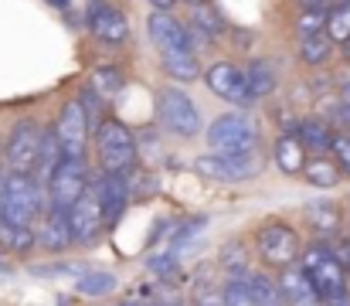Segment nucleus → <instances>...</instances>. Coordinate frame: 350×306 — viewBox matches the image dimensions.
<instances>
[{
    "instance_id": "f257e3e1",
    "label": "nucleus",
    "mask_w": 350,
    "mask_h": 306,
    "mask_svg": "<svg viewBox=\"0 0 350 306\" xmlns=\"http://www.w3.org/2000/svg\"><path fill=\"white\" fill-rule=\"evenodd\" d=\"M299 269L303 276L310 279V286L317 290L320 303L323 300H337V296H347V272L340 266V259L327 248V242H313L303 248L299 255Z\"/></svg>"
},
{
    "instance_id": "f03ea898",
    "label": "nucleus",
    "mask_w": 350,
    "mask_h": 306,
    "mask_svg": "<svg viewBox=\"0 0 350 306\" xmlns=\"http://www.w3.org/2000/svg\"><path fill=\"white\" fill-rule=\"evenodd\" d=\"M44 214V191L31 174H7L0 181V218L10 225H27Z\"/></svg>"
},
{
    "instance_id": "7ed1b4c3",
    "label": "nucleus",
    "mask_w": 350,
    "mask_h": 306,
    "mask_svg": "<svg viewBox=\"0 0 350 306\" xmlns=\"http://www.w3.org/2000/svg\"><path fill=\"white\" fill-rule=\"evenodd\" d=\"M96 153H99L103 174L126 177V174L136 170V140L116 119H106L99 126V133H96Z\"/></svg>"
},
{
    "instance_id": "20e7f679",
    "label": "nucleus",
    "mask_w": 350,
    "mask_h": 306,
    "mask_svg": "<svg viewBox=\"0 0 350 306\" xmlns=\"http://www.w3.org/2000/svg\"><path fill=\"white\" fill-rule=\"evenodd\" d=\"M208 146L215 153H228V157H252L258 146V129L248 116L241 112H228L218 116L208 126Z\"/></svg>"
},
{
    "instance_id": "39448f33",
    "label": "nucleus",
    "mask_w": 350,
    "mask_h": 306,
    "mask_svg": "<svg viewBox=\"0 0 350 306\" xmlns=\"http://www.w3.org/2000/svg\"><path fill=\"white\" fill-rule=\"evenodd\" d=\"M89 188H92V181H89V167H85V160L62 157L58 167H55L51 177H48V207H55V211H68V207L79 201Z\"/></svg>"
},
{
    "instance_id": "423d86ee",
    "label": "nucleus",
    "mask_w": 350,
    "mask_h": 306,
    "mask_svg": "<svg viewBox=\"0 0 350 306\" xmlns=\"http://www.w3.org/2000/svg\"><path fill=\"white\" fill-rule=\"evenodd\" d=\"M41 140H44V129L34 123V119H21L7 143H3V164L10 174H34V164H38V153H41Z\"/></svg>"
},
{
    "instance_id": "0eeeda50",
    "label": "nucleus",
    "mask_w": 350,
    "mask_h": 306,
    "mask_svg": "<svg viewBox=\"0 0 350 306\" xmlns=\"http://www.w3.org/2000/svg\"><path fill=\"white\" fill-rule=\"evenodd\" d=\"M89 129H92V123H89V116H85L82 102H79V99H68L65 105H62V112H58L55 126H51V133H55V140H58V150H62V157L82 160V153H85V143H89Z\"/></svg>"
},
{
    "instance_id": "6e6552de",
    "label": "nucleus",
    "mask_w": 350,
    "mask_h": 306,
    "mask_svg": "<svg viewBox=\"0 0 350 306\" xmlns=\"http://www.w3.org/2000/svg\"><path fill=\"white\" fill-rule=\"evenodd\" d=\"M255 245H258L262 262H265V266H275V269L293 266L296 255H299V235H296V228L286 225V221H269V225H262L258 235H255Z\"/></svg>"
},
{
    "instance_id": "1a4fd4ad",
    "label": "nucleus",
    "mask_w": 350,
    "mask_h": 306,
    "mask_svg": "<svg viewBox=\"0 0 350 306\" xmlns=\"http://www.w3.org/2000/svg\"><path fill=\"white\" fill-rule=\"evenodd\" d=\"M157 109H160V123L170 133H177V136H198L201 133V112L184 89H163L160 99H157Z\"/></svg>"
},
{
    "instance_id": "9d476101",
    "label": "nucleus",
    "mask_w": 350,
    "mask_h": 306,
    "mask_svg": "<svg viewBox=\"0 0 350 306\" xmlns=\"http://www.w3.org/2000/svg\"><path fill=\"white\" fill-rule=\"evenodd\" d=\"M68 228H72V245H96L99 242L106 218H103V207H99V198L92 188L68 207Z\"/></svg>"
},
{
    "instance_id": "9b49d317",
    "label": "nucleus",
    "mask_w": 350,
    "mask_h": 306,
    "mask_svg": "<svg viewBox=\"0 0 350 306\" xmlns=\"http://www.w3.org/2000/svg\"><path fill=\"white\" fill-rule=\"evenodd\" d=\"M194 170L204 177V181H218V184H238V181H248L255 177L258 164L252 157H228V153H201L194 160Z\"/></svg>"
},
{
    "instance_id": "f8f14e48",
    "label": "nucleus",
    "mask_w": 350,
    "mask_h": 306,
    "mask_svg": "<svg viewBox=\"0 0 350 306\" xmlns=\"http://www.w3.org/2000/svg\"><path fill=\"white\" fill-rule=\"evenodd\" d=\"M204 75V82H208V89L215 92V96H221L225 102H232V105H241V109H248L252 105V92H248V86H245V72L232 65V62H215L211 68H204L201 72Z\"/></svg>"
},
{
    "instance_id": "ddd939ff",
    "label": "nucleus",
    "mask_w": 350,
    "mask_h": 306,
    "mask_svg": "<svg viewBox=\"0 0 350 306\" xmlns=\"http://www.w3.org/2000/svg\"><path fill=\"white\" fill-rule=\"evenodd\" d=\"M89 27H92V34L103 41V44H126V38H129V21L122 17V10L113 7V3H106V0H92V7H89Z\"/></svg>"
},
{
    "instance_id": "4468645a",
    "label": "nucleus",
    "mask_w": 350,
    "mask_h": 306,
    "mask_svg": "<svg viewBox=\"0 0 350 306\" xmlns=\"http://www.w3.org/2000/svg\"><path fill=\"white\" fill-rule=\"evenodd\" d=\"M146 31H150V38H153V44H157V51L160 55H174V51H194V44H191V38H187V27L177 21V17H170V14H150L146 17Z\"/></svg>"
},
{
    "instance_id": "2eb2a0df",
    "label": "nucleus",
    "mask_w": 350,
    "mask_h": 306,
    "mask_svg": "<svg viewBox=\"0 0 350 306\" xmlns=\"http://www.w3.org/2000/svg\"><path fill=\"white\" fill-rule=\"evenodd\" d=\"M96 198H99V207H103V218L106 225H116L129 204V191H126V177H113V174H103L96 184H92Z\"/></svg>"
},
{
    "instance_id": "dca6fc26",
    "label": "nucleus",
    "mask_w": 350,
    "mask_h": 306,
    "mask_svg": "<svg viewBox=\"0 0 350 306\" xmlns=\"http://www.w3.org/2000/svg\"><path fill=\"white\" fill-rule=\"evenodd\" d=\"M279 293H282V306H320L317 290L310 286V279L303 276L299 266H286L279 269Z\"/></svg>"
},
{
    "instance_id": "f3484780",
    "label": "nucleus",
    "mask_w": 350,
    "mask_h": 306,
    "mask_svg": "<svg viewBox=\"0 0 350 306\" xmlns=\"http://www.w3.org/2000/svg\"><path fill=\"white\" fill-rule=\"evenodd\" d=\"M38 245L44 252H65L72 248V228H68V211H55L48 207L41 218V231H38Z\"/></svg>"
},
{
    "instance_id": "a211bd4d",
    "label": "nucleus",
    "mask_w": 350,
    "mask_h": 306,
    "mask_svg": "<svg viewBox=\"0 0 350 306\" xmlns=\"http://www.w3.org/2000/svg\"><path fill=\"white\" fill-rule=\"evenodd\" d=\"M303 214H306V225L320 235V242L337 238L340 228H344V214H340V207L334 201H310L303 207Z\"/></svg>"
},
{
    "instance_id": "6ab92c4d",
    "label": "nucleus",
    "mask_w": 350,
    "mask_h": 306,
    "mask_svg": "<svg viewBox=\"0 0 350 306\" xmlns=\"http://www.w3.org/2000/svg\"><path fill=\"white\" fill-rule=\"evenodd\" d=\"M296 140H299V146H303L306 153H317V157H323V153H330L334 129H330L323 119H303V123L296 126Z\"/></svg>"
},
{
    "instance_id": "aec40b11",
    "label": "nucleus",
    "mask_w": 350,
    "mask_h": 306,
    "mask_svg": "<svg viewBox=\"0 0 350 306\" xmlns=\"http://www.w3.org/2000/svg\"><path fill=\"white\" fill-rule=\"evenodd\" d=\"M225 31V21H221V14L215 10V7H208V3H198L194 7V14H191V27H187V38H198V41H211V38H218Z\"/></svg>"
},
{
    "instance_id": "412c9836",
    "label": "nucleus",
    "mask_w": 350,
    "mask_h": 306,
    "mask_svg": "<svg viewBox=\"0 0 350 306\" xmlns=\"http://www.w3.org/2000/svg\"><path fill=\"white\" fill-rule=\"evenodd\" d=\"M275 164H279V170L282 174H303V167H306V150L299 146V140L293 136V133H286V136H279L275 140Z\"/></svg>"
},
{
    "instance_id": "4be33fe9",
    "label": "nucleus",
    "mask_w": 350,
    "mask_h": 306,
    "mask_svg": "<svg viewBox=\"0 0 350 306\" xmlns=\"http://www.w3.org/2000/svg\"><path fill=\"white\" fill-rule=\"evenodd\" d=\"M34 242H38V231H34V228H27V225H10V221L0 218V245H3L7 252L24 255V252L34 248Z\"/></svg>"
},
{
    "instance_id": "5701e85b",
    "label": "nucleus",
    "mask_w": 350,
    "mask_h": 306,
    "mask_svg": "<svg viewBox=\"0 0 350 306\" xmlns=\"http://www.w3.org/2000/svg\"><path fill=\"white\" fill-rule=\"evenodd\" d=\"M163 58V72L177 82H194L201 79V65L194 58V51H174V55H160Z\"/></svg>"
},
{
    "instance_id": "b1692460",
    "label": "nucleus",
    "mask_w": 350,
    "mask_h": 306,
    "mask_svg": "<svg viewBox=\"0 0 350 306\" xmlns=\"http://www.w3.org/2000/svg\"><path fill=\"white\" fill-rule=\"evenodd\" d=\"M241 72H245V86H248L252 99H265V96L275 89V72H272L269 62H252V65L241 68Z\"/></svg>"
},
{
    "instance_id": "393cba45",
    "label": "nucleus",
    "mask_w": 350,
    "mask_h": 306,
    "mask_svg": "<svg viewBox=\"0 0 350 306\" xmlns=\"http://www.w3.org/2000/svg\"><path fill=\"white\" fill-rule=\"evenodd\" d=\"M303 177H306V184H313V188H334V184L340 181V167H337L330 157H313V160H306Z\"/></svg>"
},
{
    "instance_id": "a878e982",
    "label": "nucleus",
    "mask_w": 350,
    "mask_h": 306,
    "mask_svg": "<svg viewBox=\"0 0 350 306\" xmlns=\"http://www.w3.org/2000/svg\"><path fill=\"white\" fill-rule=\"evenodd\" d=\"M327 38L334 44H347L350 41V0H340L337 7L327 10Z\"/></svg>"
},
{
    "instance_id": "bb28decb",
    "label": "nucleus",
    "mask_w": 350,
    "mask_h": 306,
    "mask_svg": "<svg viewBox=\"0 0 350 306\" xmlns=\"http://www.w3.org/2000/svg\"><path fill=\"white\" fill-rule=\"evenodd\" d=\"M248 286H252V296H255V306H282V293H279V283L265 272H252L245 276Z\"/></svg>"
},
{
    "instance_id": "cd10ccee",
    "label": "nucleus",
    "mask_w": 350,
    "mask_h": 306,
    "mask_svg": "<svg viewBox=\"0 0 350 306\" xmlns=\"http://www.w3.org/2000/svg\"><path fill=\"white\" fill-rule=\"evenodd\" d=\"M119 89H122V75H119L116 68H96L92 72V79H89V92L96 96L99 102H106V99H113Z\"/></svg>"
},
{
    "instance_id": "c85d7f7f",
    "label": "nucleus",
    "mask_w": 350,
    "mask_h": 306,
    "mask_svg": "<svg viewBox=\"0 0 350 306\" xmlns=\"http://www.w3.org/2000/svg\"><path fill=\"white\" fill-rule=\"evenodd\" d=\"M116 290V276L113 272H85V276H79V283H75V293L79 296H109Z\"/></svg>"
},
{
    "instance_id": "c756f323",
    "label": "nucleus",
    "mask_w": 350,
    "mask_h": 306,
    "mask_svg": "<svg viewBox=\"0 0 350 306\" xmlns=\"http://www.w3.org/2000/svg\"><path fill=\"white\" fill-rule=\"evenodd\" d=\"M330 51H334V41L327 38V31L313 34V38H303V44H299V58L306 65H323L330 58Z\"/></svg>"
},
{
    "instance_id": "7c9ffc66",
    "label": "nucleus",
    "mask_w": 350,
    "mask_h": 306,
    "mask_svg": "<svg viewBox=\"0 0 350 306\" xmlns=\"http://www.w3.org/2000/svg\"><path fill=\"white\" fill-rule=\"evenodd\" d=\"M221 266H225L228 279H241V276H248V252H245V245L228 242V245L221 248Z\"/></svg>"
},
{
    "instance_id": "2f4dec72",
    "label": "nucleus",
    "mask_w": 350,
    "mask_h": 306,
    "mask_svg": "<svg viewBox=\"0 0 350 306\" xmlns=\"http://www.w3.org/2000/svg\"><path fill=\"white\" fill-rule=\"evenodd\" d=\"M296 31L299 38H313V34H323L327 31V7H317V10H303L296 17Z\"/></svg>"
},
{
    "instance_id": "473e14b6",
    "label": "nucleus",
    "mask_w": 350,
    "mask_h": 306,
    "mask_svg": "<svg viewBox=\"0 0 350 306\" xmlns=\"http://www.w3.org/2000/svg\"><path fill=\"white\" fill-rule=\"evenodd\" d=\"M221 300H225V306H255L252 286H248V279H245V276H241V279H228V283H225Z\"/></svg>"
},
{
    "instance_id": "72a5a7b5",
    "label": "nucleus",
    "mask_w": 350,
    "mask_h": 306,
    "mask_svg": "<svg viewBox=\"0 0 350 306\" xmlns=\"http://www.w3.org/2000/svg\"><path fill=\"white\" fill-rule=\"evenodd\" d=\"M126 191H129V198H146L157 191V181L143 170H133V174H126Z\"/></svg>"
},
{
    "instance_id": "f704fd0d",
    "label": "nucleus",
    "mask_w": 350,
    "mask_h": 306,
    "mask_svg": "<svg viewBox=\"0 0 350 306\" xmlns=\"http://www.w3.org/2000/svg\"><path fill=\"white\" fill-rule=\"evenodd\" d=\"M330 153H334V164L340 167V174H344V170L350 174V133H344V136H334Z\"/></svg>"
},
{
    "instance_id": "c9c22d12",
    "label": "nucleus",
    "mask_w": 350,
    "mask_h": 306,
    "mask_svg": "<svg viewBox=\"0 0 350 306\" xmlns=\"http://www.w3.org/2000/svg\"><path fill=\"white\" fill-rule=\"evenodd\" d=\"M174 266H177V262H174V255H153V259H150V269H153L157 276L174 272Z\"/></svg>"
},
{
    "instance_id": "e433bc0d",
    "label": "nucleus",
    "mask_w": 350,
    "mask_h": 306,
    "mask_svg": "<svg viewBox=\"0 0 350 306\" xmlns=\"http://www.w3.org/2000/svg\"><path fill=\"white\" fill-rule=\"evenodd\" d=\"M194 306H225V300H221V293H215V290H201V293L194 296Z\"/></svg>"
},
{
    "instance_id": "4c0bfd02",
    "label": "nucleus",
    "mask_w": 350,
    "mask_h": 306,
    "mask_svg": "<svg viewBox=\"0 0 350 306\" xmlns=\"http://www.w3.org/2000/svg\"><path fill=\"white\" fill-rule=\"evenodd\" d=\"M337 123H340V126H350V96H344L340 109H337Z\"/></svg>"
},
{
    "instance_id": "58836bf2",
    "label": "nucleus",
    "mask_w": 350,
    "mask_h": 306,
    "mask_svg": "<svg viewBox=\"0 0 350 306\" xmlns=\"http://www.w3.org/2000/svg\"><path fill=\"white\" fill-rule=\"evenodd\" d=\"M174 3H177V0H150V7H153L157 14H167V10H170Z\"/></svg>"
},
{
    "instance_id": "ea45409f",
    "label": "nucleus",
    "mask_w": 350,
    "mask_h": 306,
    "mask_svg": "<svg viewBox=\"0 0 350 306\" xmlns=\"http://www.w3.org/2000/svg\"><path fill=\"white\" fill-rule=\"evenodd\" d=\"M296 3H299L303 10H317V7H327L330 0H296Z\"/></svg>"
},
{
    "instance_id": "a19ab883",
    "label": "nucleus",
    "mask_w": 350,
    "mask_h": 306,
    "mask_svg": "<svg viewBox=\"0 0 350 306\" xmlns=\"http://www.w3.org/2000/svg\"><path fill=\"white\" fill-rule=\"evenodd\" d=\"M320 306H350V293L347 296H337V300H323Z\"/></svg>"
},
{
    "instance_id": "79ce46f5",
    "label": "nucleus",
    "mask_w": 350,
    "mask_h": 306,
    "mask_svg": "<svg viewBox=\"0 0 350 306\" xmlns=\"http://www.w3.org/2000/svg\"><path fill=\"white\" fill-rule=\"evenodd\" d=\"M48 3H51V7H68L72 0H48Z\"/></svg>"
},
{
    "instance_id": "37998d69",
    "label": "nucleus",
    "mask_w": 350,
    "mask_h": 306,
    "mask_svg": "<svg viewBox=\"0 0 350 306\" xmlns=\"http://www.w3.org/2000/svg\"><path fill=\"white\" fill-rule=\"evenodd\" d=\"M3 170H7V164H3V150H0V181H3V177H7V174H3Z\"/></svg>"
},
{
    "instance_id": "c03bdc74",
    "label": "nucleus",
    "mask_w": 350,
    "mask_h": 306,
    "mask_svg": "<svg viewBox=\"0 0 350 306\" xmlns=\"http://www.w3.org/2000/svg\"><path fill=\"white\" fill-rule=\"evenodd\" d=\"M344 272H347V286H350V255H347V262H344Z\"/></svg>"
},
{
    "instance_id": "a18cd8bd",
    "label": "nucleus",
    "mask_w": 350,
    "mask_h": 306,
    "mask_svg": "<svg viewBox=\"0 0 350 306\" xmlns=\"http://www.w3.org/2000/svg\"><path fill=\"white\" fill-rule=\"evenodd\" d=\"M184 3H191V7H198V3H204V0H184Z\"/></svg>"
},
{
    "instance_id": "49530a36",
    "label": "nucleus",
    "mask_w": 350,
    "mask_h": 306,
    "mask_svg": "<svg viewBox=\"0 0 350 306\" xmlns=\"http://www.w3.org/2000/svg\"><path fill=\"white\" fill-rule=\"evenodd\" d=\"M344 55H347V58H350V41H347V44H344Z\"/></svg>"
},
{
    "instance_id": "de8ad7c7",
    "label": "nucleus",
    "mask_w": 350,
    "mask_h": 306,
    "mask_svg": "<svg viewBox=\"0 0 350 306\" xmlns=\"http://www.w3.org/2000/svg\"><path fill=\"white\" fill-rule=\"evenodd\" d=\"M116 306H136V303H116Z\"/></svg>"
},
{
    "instance_id": "09e8293b",
    "label": "nucleus",
    "mask_w": 350,
    "mask_h": 306,
    "mask_svg": "<svg viewBox=\"0 0 350 306\" xmlns=\"http://www.w3.org/2000/svg\"><path fill=\"white\" fill-rule=\"evenodd\" d=\"M344 96H350V89H347V92H344Z\"/></svg>"
}]
</instances>
